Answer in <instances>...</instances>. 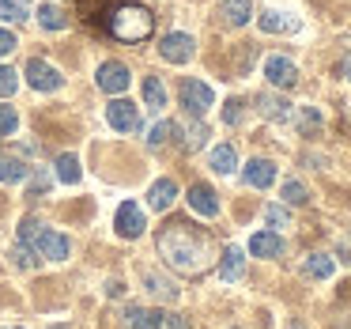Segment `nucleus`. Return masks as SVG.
I'll return each mask as SVG.
<instances>
[{
  "label": "nucleus",
  "instance_id": "f257e3e1",
  "mask_svg": "<svg viewBox=\"0 0 351 329\" xmlns=\"http://www.w3.org/2000/svg\"><path fill=\"white\" fill-rule=\"evenodd\" d=\"M159 253L167 258L170 269H178L185 276H197L208 265V242L189 223H167L159 231Z\"/></svg>",
  "mask_w": 351,
  "mask_h": 329
},
{
  "label": "nucleus",
  "instance_id": "f03ea898",
  "mask_svg": "<svg viewBox=\"0 0 351 329\" xmlns=\"http://www.w3.org/2000/svg\"><path fill=\"white\" fill-rule=\"evenodd\" d=\"M152 27H155L152 12L140 8V4H117L110 12V34L121 42H144L152 34Z\"/></svg>",
  "mask_w": 351,
  "mask_h": 329
},
{
  "label": "nucleus",
  "instance_id": "7ed1b4c3",
  "mask_svg": "<svg viewBox=\"0 0 351 329\" xmlns=\"http://www.w3.org/2000/svg\"><path fill=\"white\" fill-rule=\"evenodd\" d=\"M182 106L189 110L193 117H204L208 110L215 106V91L204 80H182Z\"/></svg>",
  "mask_w": 351,
  "mask_h": 329
},
{
  "label": "nucleus",
  "instance_id": "20e7f679",
  "mask_svg": "<svg viewBox=\"0 0 351 329\" xmlns=\"http://www.w3.org/2000/svg\"><path fill=\"white\" fill-rule=\"evenodd\" d=\"M114 227H117V235H121V238H140V235H144L147 220H144V212H140L136 201H121V205H117Z\"/></svg>",
  "mask_w": 351,
  "mask_h": 329
},
{
  "label": "nucleus",
  "instance_id": "39448f33",
  "mask_svg": "<svg viewBox=\"0 0 351 329\" xmlns=\"http://www.w3.org/2000/svg\"><path fill=\"white\" fill-rule=\"evenodd\" d=\"M159 54L167 57L170 65H185V61H193V54H197V42H193V34L174 31V34H167V38L159 42Z\"/></svg>",
  "mask_w": 351,
  "mask_h": 329
},
{
  "label": "nucleus",
  "instance_id": "423d86ee",
  "mask_svg": "<svg viewBox=\"0 0 351 329\" xmlns=\"http://www.w3.org/2000/svg\"><path fill=\"white\" fill-rule=\"evenodd\" d=\"M34 250H38V258H46V261H64L72 253V242L61 235V231L42 227L38 238H34Z\"/></svg>",
  "mask_w": 351,
  "mask_h": 329
},
{
  "label": "nucleus",
  "instance_id": "0eeeda50",
  "mask_svg": "<svg viewBox=\"0 0 351 329\" xmlns=\"http://www.w3.org/2000/svg\"><path fill=\"white\" fill-rule=\"evenodd\" d=\"M95 80H99V87H102L106 95H114V99H117L121 91H129V84H132L129 65H121V61H106V65L99 69V76H95Z\"/></svg>",
  "mask_w": 351,
  "mask_h": 329
},
{
  "label": "nucleus",
  "instance_id": "6e6552de",
  "mask_svg": "<svg viewBox=\"0 0 351 329\" xmlns=\"http://www.w3.org/2000/svg\"><path fill=\"white\" fill-rule=\"evenodd\" d=\"M106 122L114 125L117 133H136L140 129V110L132 106L129 99H114L106 106Z\"/></svg>",
  "mask_w": 351,
  "mask_h": 329
},
{
  "label": "nucleus",
  "instance_id": "1a4fd4ad",
  "mask_svg": "<svg viewBox=\"0 0 351 329\" xmlns=\"http://www.w3.org/2000/svg\"><path fill=\"white\" fill-rule=\"evenodd\" d=\"M23 76H27V84L38 87V91H57V87H61V76H57V69H53V65H46L42 57H31V61H27Z\"/></svg>",
  "mask_w": 351,
  "mask_h": 329
},
{
  "label": "nucleus",
  "instance_id": "9d476101",
  "mask_svg": "<svg viewBox=\"0 0 351 329\" xmlns=\"http://www.w3.org/2000/svg\"><path fill=\"white\" fill-rule=\"evenodd\" d=\"M265 76H268V84H272V87H283V91L298 84V69H295L291 57H268V61H265Z\"/></svg>",
  "mask_w": 351,
  "mask_h": 329
},
{
  "label": "nucleus",
  "instance_id": "9b49d317",
  "mask_svg": "<svg viewBox=\"0 0 351 329\" xmlns=\"http://www.w3.org/2000/svg\"><path fill=\"white\" fill-rule=\"evenodd\" d=\"M185 201H189V208L197 216H204V220H215V216H219V197H215V190H208V185H189Z\"/></svg>",
  "mask_w": 351,
  "mask_h": 329
},
{
  "label": "nucleus",
  "instance_id": "f8f14e48",
  "mask_svg": "<svg viewBox=\"0 0 351 329\" xmlns=\"http://www.w3.org/2000/svg\"><path fill=\"white\" fill-rule=\"evenodd\" d=\"M242 182L253 185V190H268V185L276 182V163H268V159H250V163H245V170H242Z\"/></svg>",
  "mask_w": 351,
  "mask_h": 329
},
{
  "label": "nucleus",
  "instance_id": "ddd939ff",
  "mask_svg": "<svg viewBox=\"0 0 351 329\" xmlns=\"http://www.w3.org/2000/svg\"><path fill=\"white\" fill-rule=\"evenodd\" d=\"M257 27H261L265 34H295V31H298V19H295V16H287V12L268 8V12H261Z\"/></svg>",
  "mask_w": 351,
  "mask_h": 329
},
{
  "label": "nucleus",
  "instance_id": "4468645a",
  "mask_svg": "<svg viewBox=\"0 0 351 329\" xmlns=\"http://www.w3.org/2000/svg\"><path fill=\"white\" fill-rule=\"evenodd\" d=\"M250 253H253V258H280V253H283V238L276 235V231H257V235L250 238Z\"/></svg>",
  "mask_w": 351,
  "mask_h": 329
},
{
  "label": "nucleus",
  "instance_id": "2eb2a0df",
  "mask_svg": "<svg viewBox=\"0 0 351 329\" xmlns=\"http://www.w3.org/2000/svg\"><path fill=\"white\" fill-rule=\"evenodd\" d=\"M178 197V185L170 182V178H159V182H152V190H147V205L155 208V212H167L170 205H174Z\"/></svg>",
  "mask_w": 351,
  "mask_h": 329
},
{
  "label": "nucleus",
  "instance_id": "dca6fc26",
  "mask_svg": "<svg viewBox=\"0 0 351 329\" xmlns=\"http://www.w3.org/2000/svg\"><path fill=\"white\" fill-rule=\"evenodd\" d=\"M219 16H223V23H227V27H245V23H250V16H253V4H250V0H223Z\"/></svg>",
  "mask_w": 351,
  "mask_h": 329
},
{
  "label": "nucleus",
  "instance_id": "f3484780",
  "mask_svg": "<svg viewBox=\"0 0 351 329\" xmlns=\"http://www.w3.org/2000/svg\"><path fill=\"white\" fill-rule=\"evenodd\" d=\"M261 114L268 117V122H291L295 117V110H291V102L283 99V95H261Z\"/></svg>",
  "mask_w": 351,
  "mask_h": 329
},
{
  "label": "nucleus",
  "instance_id": "a211bd4d",
  "mask_svg": "<svg viewBox=\"0 0 351 329\" xmlns=\"http://www.w3.org/2000/svg\"><path fill=\"white\" fill-rule=\"evenodd\" d=\"M242 269H245V253L238 250V246H227V250H223V258H219V276L227 284H234L238 276H242Z\"/></svg>",
  "mask_w": 351,
  "mask_h": 329
},
{
  "label": "nucleus",
  "instance_id": "6ab92c4d",
  "mask_svg": "<svg viewBox=\"0 0 351 329\" xmlns=\"http://www.w3.org/2000/svg\"><path fill=\"white\" fill-rule=\"evenodd\" d=\"M208 167H212L215 174H234V167H238V152H234L230 144L212 148V155H208Z\"/></svg>",
  "mask_w": 351,
  "mask_h": 329
},
{
  "label": "nucleus",
  "instance_id": "aec40b11",
  "mask_svg": "<svg viewBox=\"0 0 351 329\" xmlns=\"http://www.w3.org/2000/svg\"><path fill=\"white\" fill-rule=\"evenodd\" d=\"M125 321H129V329H162V314L159 310H144V306H129Z\"/></svg>",
  "mask_w": 351,
  "mask_h": 329
},
{
  "label": "nucleus",
  "instance_id": "412c9836",
  "mask_svg": "<svg viewBox=\"0 0 351 329\" xmlns=\"http://www.w3.org/2000/svg\"><path fill=\"white\" fill-rule=\"evenodd\" d=\"M302 273L313 276V280H328V276L336 273V261L328 258V253H310V258H306V265H302Z\"/></svg>",
  "mask_w": 351,
  "mask_h": 329
},
{
  "label": "nucleus",
  "instance_id": "4be33fe9",
  "mask_svg": "<svg viewBox=\"0 0 351 329\" xmlns=\"http://www.w3.org/2000/svg\"><path fill=\"white\" fill-rule=\"evenodd\" d=\"M23 178H27V163L19 159V155H0V182L16 185V182H23Z\"/></svg>",
  "mask_w": 351,
  "mask_h": 329
},
{
  "label": "nucleus",
  "instance_id": "5701e85b",
  "mask_svg": "<svg viewBox=\"0 0 351 329\" xmlns=\"http://www.w3.org/2000/svg\"><path fill=\"white\" fill-rule=\"evenodd\" d=\"M27 16H31L27 0H0V19L4 23H27Z\"/></svg>",
  "mask_w": 351,
  "mask_h": 329
},
{
  "label": "nucleus",
  "instance_id": "b1692460",
  "mask_svg": "<svg viewBox=\"0 0 351 329\" xmlns=\"http://www.w3.org/2000/svg\"><path fill=\"white\" fill-rule=\"evenodd\" d=\"M144 102H147V110H155V114L167 106V91H162L159 76H144Z\"/></svg>",
  "mask_w": 351,
  "mask_h": 329
},
{
  "label": "nucleus",
  "instance_id": "393cba45",
  "mask_svg": "<svg viewBox=\"0 0 351 329\" xmlns=\"http://www.w3.org/2000/svg\"><path fill=\"white\" fill-rule=\"evenodd\" d=\"M38 23L46 27V31H64V27H69V16H64L57 4H42V8H38Z\"/></svg>",
  "mask_w": 351,
  "mask_h": 329
},
{
  "label": "nucleus",
  "instance_id": "a878e982",
  "mask_svg": "<svg viewBox=\"0 0 351 329\" xmlns=\"http://www.w3.org/2000/svg\"><path fill=\"white\" fill-rule=\"evenodd\" d=\"M57 178H61L64 185H76L80 182V159H76V155H69V152L57 155Z\"/></svg>",
  "mask_w": 351,
  "mask_h": 329
},
{
  "label": "nucleus",
  "instance_id": "bb28decb",
  "mask_svg": "<svg viewBox=\"0 0 351 329\" xmlns=\"http://www.w3.org/2000/svg\"><path fill=\"white\" fill-rule=\"evenodd\" d=\"M144 284H147V288H152V295L167 299V303H174V299H178V288H174V284H170V280H162L159 273H147V276H144Z\"/></svg>",
  "mask_w": 351,
  "mask_h": 329
},
{
  "label": "nucleus",
  "instance_id": "cd10ccee",
  "mask_svg": "<svg viewBox=\"0 0 351 329\" xmlns=\"http://www.w3.org/2000/svg\"><path fill=\"white\" fill-rule=\"evenodd\" d=\"M38 250H34V246H23V242H19L16 246V250H12V265H16V269H38Z\"/></svg>",
  "mask_w": 351,
  "mask_h": 329
},
{
  "label": "nucleus",
  "instance_id": "c85d7f7f",
  "mask_svg": "<svg viewBox=\"0 0 351 329\" xmlns=\"http://www.w3.org/2000/svg\"><path fill=\"white\" fill-rule=\"evenodd\" d=\"M265 223H268V227H276V231H280V227H291V212H287L283 205H268V208H265Z\"/></svg>",
  "mask_w": 351,
  "mask_h": 329
},
{
  "label": "nucleus",
  "instance_id": "c756f323",
  "mask_svg": "<svg viewBox=\"0 0 351 329\" xmlns=\"http://www.w3.org/2000/svg\"><path fill=\"white\" fill-rule=\"evenodd\" d=\"M283 201H287V205H306L310 193H306L302 182H283Z\"/></svg>",
  "mask_w": 351,
  "mask_h": 329
},
{
  "label": "nucleus",
  "instance_id": "7c9ffc66",
  "mask_svg": "<svg viewBox=\"0 0 351 329\" xmlns=\"http://www.w3.org/2000/svg\"><path fill=\"white\" fill-rule=\"evenodd\" d=\"M19 87V76L8 69V65H0V99H8V95H16Z\"/></svg>",
  "mask_w": 351,
  "mask_h": 329
},
{
  "label": "nucleus",
  "instance_id": "2f4dec72",
  "mask_svg": "<svg viewBox=\"0 0 351 329\" xmlns=\"http://www.w3.org/2000/svg\"><path fill=\"white\" fill-rule=\"evenodd\" d=\"M38 231H42V223L34 220V216H27V220L19 223V242H23V246H34V238H38Z\"/></svg>",
  "mask_w": 351,
  "mask_h": 329
},
{
  "label": "nucleus",
  "instance_id": "473e14b6",
  "mask_svg": "<svg viewBox=\"0 0 351 329\" xmlns=\"http://www.w3.org/2000/svg\"><path fill=\"white\" fill-rule=\"evenodd\" d=\"M170 133H174V125H170V122H159L152 133H147V144H152V148H162V144H167Z\"/></svg>",
  "mask_w": 351,
  "mask_h": 329
},
{
  "label": "nucleus",
  "instance_id": "72a5a7b5",
  "mask_svg": "<svg viewBox=\"0 0 351 329\" xmlns=\"http://www.w3.org/2000/svg\"><path fill=\"white\" fill-rule=\"evenodd\" d=\"M16 129H19V117H16V110H12V106H0V133H4V137H12Z\"/></svg>",
  "mask_w": 351,
  "mask_h": 329
},
{
  "label": "nucleus",
  "instance_id": "f704fd0d",
  "mask_svg": "<svg viewBox=\"0 0 351 329\" xmlns=\"http://www.w3.org/2000/svg\"><path fill=\"white\" fill-rule=\"evenodd\" d=\"M204 137H208V129H204V125H189V140H185V148H189V152H193V148H200V144H204Z\"/></svg>",
  "mask_w": 351,
  "mask_h": 329
},
{
  "label": "nucleus",
  "instance_id": "c9c22d12",
  "mask_svg": "<svg viewBox=\"0 0 351 329\" xmlns=\"http://www.w3.org/2000/svg\"><path fill=\"white\" fill-rule=\"evenodd\" d=\"M16 46H19V42H16V34H12L8 27H0V57H8Z\"/></svg>",
  "mask_w": 351,
  "mask_h": 329
},
{
  "label": "nucleus",
  "instance_id": "e433bc0d",
  "mask_svg": "<svg viewBox=\"0 0 351 329\" xmlns=\"http://www.w3.org/2000/svg\"><path fill=\"white\" fill-rule=\"evenodd\" d=\"M223 122H227V125H238V122H242V102H238V99L227 102V110H223Z\"/></svg>",
  "mask_w": 351,
  "mask_h": 329
},
{
  "label": "nucleus",
  "instance_id": "4c0bfd02",
  "mask_svg": "<svg viewBox=\"0 0 351 329\" xmlns=\"http://www.w3.org/2000/svg\"><path fill=\"white\" fill-rule=\"evenodd\" d=\"M298 125H302L306 133H310V129H317V125H321V114H317V110H310V106H306L302 114H298Z\"/></svg>",
  "mask_w": 351,
  "mask_h": 329
},
{
  "label": "nucleus",
  "instance_id": "58836bf2",
  "mask_svg": "<svg viewBox=\"0 0 351 329\" xmlns=\"http://www.w3.org/2000/svg\"><path fill=\"white\" fill-rule=\"evenodd\" d=\"M49 182H53V178H49V170H34V178H31V193H46V190H49Z\"/></svg>",
  "mask_w": 351,
  "mask_h": 329
},
{
  "label": "nucleus",
  "instance_id": "ea45409f",
  "mask_svg": "<svg viewBox=\"0 0 351 329\" xmlns=\"http://www.w3.org/2000/svg\"><path fill=\"white\" fill-rule=\"evenodd\" d=\"M162 329H189V321L182 314H162Z\"/></svg>",
  "mask_w": 351,
  "mask_h": 329
},
{
  "label": "nucleus",
  "instance_id": "a19ab883",
  "mask_svg": "<svg viewBox=\"0 0 351 329\" xmlns=\"http://www.w3.org/2000/svg\"><path fill=\"white\" fill-rule=\"evenodd\" d=\"M340 253H343V261H351V235L340 242Z\"/></svg>",
  "mask_w": 351,
  "mask_h": 329
},
{
  "label": "nucleus",
  "instance_id": "79ce46f5",
  "mask_svg": "<svg viewBox=\"0 0 351 329\" xmlns=\"http://www.w3.org/2000/svg\"><path fill=\"white\" fill-rule=\"evenodd\" d=\"M343 76L351 80V57H348V61H343Z\"/></svg>",
  "mask_w": 351,
  "mask_h": 329
},
{
  "label": "nucleus",
  "instance_id": "37998d69",
  "mask_svg": "<svg viewBox=\"0 0 351 329\" xmlns=\"http://www.w3.org/2000/svg\"><path fill=\"white\" fill-rule=\"evenodd\" d=\"M8 329H19V326H8Z\"/></svg>",
  "mask_w": 351,
  "mask_h": 329
},
{
  "label": "nucleus",
  "instance_id": "c03bdc74",
  "mask_svg": "<svg viewBox=\"0 0 351 329\" xmlns=\"http://www.w3.org/2000/svg\"><path fill=\"white\" fill-rule=\"evenodd\" d=\"M61 329H64V326H61Z\"/></svg>",
  "mask_w": 351,
  "mask_h": 329
}]
</instances>
